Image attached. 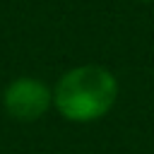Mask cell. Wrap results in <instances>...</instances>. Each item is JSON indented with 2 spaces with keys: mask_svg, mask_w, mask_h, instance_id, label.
Masks as SVG:
<instances>
[{
  "mask_svg": "<svg viewBox=\"0 0 154 154\" xmlns=\"http://www.w3.org/2000/svg\"><path fill=\"white\" fill-rule=\"evenodd\" d=\"M118 99V79L103 65H77L53 87V106L70 123L103 118Z\"/></svg>",
  "mask_w": 154,
  "mask_h": 154,
  "instance_id": "obj_1",
  "label": "cell"
},
{
  "mask_svg": "<svg viewBox=\"0 0 154 154\" xmlns=\"http://www.w3.org/2000/svg\"><path fill=\"white\" fill-rule=\"evenodd\" d=\"M142 2H154V0H142Z\"/></svg>",
  "mask_w": 154,
  "mask_h": 154,
  "instance_id": "obj_3",
  "label": "cell"
},
{
  "mask_svg": "<svg viewBox=\"0 0 154 154\" xmlns=\"http://www.w3.org/2000/svg\"><path fill=\"white\" fill-rule=\"evenodd\" d=\"M2 106L10 118L19 123L38 120L53 106V89L36 77H17L2 94Z\"/></svg>",
  "mask_w": 154,
  "mask_h": 154,
  "instance_id": "obj_2",
  "label": "cell"
}]
</instances>
